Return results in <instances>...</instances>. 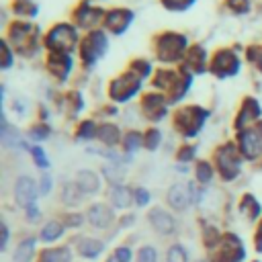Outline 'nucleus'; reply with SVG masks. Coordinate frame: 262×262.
<instances>
[{"instance_id": "f257e3e1", "label": "nucleus", "mask_w": 262, "mask_h": 262, "mask_svg": "<svg viewBox=\"0 0 262 262\" xmlns=\"http://www.w3.org/2000/svg\"><path fill=\"white\" fill-rule=\"evenodd\" d=\"M141 262H156V254L151 248H143L141 252Z\"/></svg>"}, {"instance_id": "f03ea898", "label": "nucleus", "mask_w": 262, "mask_h": 262, "mask_svg": "<svg viewBox=\"0 0 262 262\" xmlns=\"http://www.w3.org/2000/svg\"><path fill=\"white\" fill-rule=\"evenodd\" d=\"M117 256H119L121 262H129V256H131V254H129V250H119Z\"/></svg>"}]
</instances>
